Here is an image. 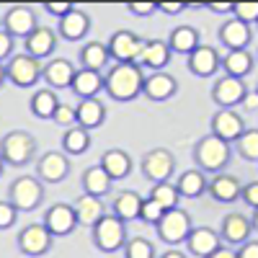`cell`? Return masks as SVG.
<instances>
[{
  "label": "cell",
  "instance_id": "obj_24",
  "mask_svg": "<svg viewBox=\"0 0 258 258\" xmlns=\"http://www.w3.org/2000/svg\"><path fill=\"white\" fill-rule=\"evenodd\" d=\"M73 209H75V220H78V225H83V227H96V225L106 217L103 202L96 199V197H88V194L78 197L75 204H73Z\"/></svg>",
  "mask_w": 258,
  "mask_h": 258
},
{
  "label": "cell",
  "instance_id": "obj_15",
  "mask_svg": "<svg viewBox=\"0 0 258 258\" xmlns=\"http://www.w3.org/2000/svg\"><path fill=\"white\" fill-rule=\"evenodd\" d=\"M248 96V88H245V83L240 78H220L217 83H214V88H212V98L217 101L220 109H235L238 103H243V98Z\"/></svg>",
  "mask_w": 258,
  "mask_h": 258
},
{
  "label": "cell",
  "instance_id": "obj_9",
  "mask_svg": "<svg viewBox=\"0 0 258 258\" xmlns=\"http://www.w3.org/2000/svg\"><path fill=\"white\" fill-rule=\"evenodd\" d=\"M191 230H194V227H191V217H188V212H183L181 207L165 212V217L158 222L160 240H165V243H170V245L186 243V238L191 235Z\"/></svg>",
  "mask_w": 258,
  "mask_h": 258
},
{
  "label": "cell",
  "instance_id": "obj_11",
  "mask_svg": "<svg viewBox=\"0 0 258 258\" xmlns=\"http://www.w3.org/2000/svg\"><path fill=\"white\" fill-rule=\"evenodd\" d=\"M52 235L44 225H29L18 232V250L24 255H31V258H39L52 250Z\"/></svg>",
  "mask_w": 258,
  "mask_h": 258
},
{
  "label": "cell",
  "instance_id": "obj_18",
  "mask_svg": "<svg viewBox=\"0 0 258 258\" xmlns=\"http://www.w3.org/2000/svg\"><path fill=\"white\" fill-rule=\"evenodd\" d=\"M220 54H217V49L214 47H197L191 54H188V59H186V68L194 73V75H199V78H209V75H214L220 70Z\"/></svg>",
  "mask_w": 258,
  "mask_h": 258
},
{
  "label": "cell",
  "instance_id": "obj_45",
  "mask_svg": "<svg viewBox=\"0 0 258 258\" xmlns=\"http://www.w3.org/2000/svg\"><path fill=\"white\" fill-rule=\"evenodd\" d=\"M126 11L137 18H147L158 11V3H140V0H132V3H126Z\"/></svg>",
  "mask_w": 258,
  "mask_h": 258
},
{
  "label": "cell",
  "instance_id": "obj_47",
  "mask_svg": "<svg viewBox=\"0 0 258 258\" xmlns=\"http://www.w3.org/2000/svg\"><path fill=\"white\" fill-rule=\"evenodd\" d=\"M240 199L255 212L258 209V181H253V183H248V186H243V194H240Z\"/></svg>",
  "mask_w": 258,
  "mask_h": 258
},
{
  "label": "cell",
  "instance_id": "obj_46",
  "mask_svg": "<svg viewBox=\"0 0 258 258\" xmlns=\"http://www.w3.org/2000/svg\"><path fill=\"white\" fill-rule=\"evenodd\" d=\"M13 36L8 34V31H3V29H0V62H8L11 57H13Z\"/></svg>",
  "mask_w": 258,
  "mask_h": 258
},
{
  "label": "cell",
  "instance_id": "obj_54",
  "mask_svg": "<svg viewBox=\"0 0 258 258\" xmlns=\"http://www.w3.org/2000/svg\"><path fill=\"white\" fill-rule=\"evenodd\" d=\"M160 258H186L183 253H178V250H168V253H163Z\"/></svg>",
  "mask_w": 258,
  "mask_h": 258
},
{
  "label": "cell",
  "instance_id": "obj_34",
  "mask_svg": "<svg viewBox=\"0 0 258 258\" xmlns=\"http://www.w3.org/2000/svg\"><path fill=\"white\" fill-rule=\"evenodd\" d=\"M142 197L137 191H121L116 202H114V214L121 222H135L140 220V212H142Z\"/></svg>",
  "mask_w": 258,
  "mask_h": 258
},
{
  "label": "cell",
  "instance_id": "obj_40",
  "mask_svg": "<svg viewBox=\"0 0 258 258\" xmlns=\"http://www.w3.org/2000/svg\"><path fill=\"white\" fill-rule=\"evenodd\" d=\"M124 255L126 258H155V248L145 238H132L124 245Z\"/></svg>",
  "mask_w": 258,
  "mask_h": 258
},
{
  "label": "cell",
  "instance_id": "obj_57",
  "mask_svg": "<svg viewBox=\"0 0 258 258\" xmlns=\"http://www.w3.org/2000/svg\"><path fill=\"white\" fill-rule=\"evenodd\" d=\"M3 168H6V160H3V158H0V176H3Z\"/></svg>",
  "mask_w": 258,
  "mask_h": 258
},
{
  "label": "cell",
  "instance_id": "obj_32",
  "mask_svg": "<svg viewBox=\"0 0 258 258\" xmlns=\"http://www.w3.org/2000/svg\"><path fill=\"white\" fill-rule=\"evenodd\" d=\"M109 57H111L109 47L103 41H88L80 49V64L85 70H93V73H103L106 64H109Z\"/></svg>",
  "mask_w": 258,
  "mask_h": 258
},
{
  "label": "cell",
  "instance_id": "obj_1",
  "mask_svg": "<svg viewBox=\"0 0 258 258\" xmlns=\"http://www.w3.org/2000/svg\"><path fill=\"white\" fill-rule=\"evenodd\" d=\"M145 85V73L137 64H114L109 75H103V91L114 101H135L142 93Z\"/></svg>",
  "mask_w": 258,
  "mask_h": 258
},
{
  "label": "cell",
  "instance_id": "obj_44",
  "mask_svg": "<svg viewBox=\"0 0 258 258\" xmlns=\"http://www.w3.org/2000/svg\"><path fill=\"white\" fill-rule=\"evenodd\" d=\"M16 217H18V209L11 202H0V230L13 227L16 225Z\"/></svg>",
  "mask_w": 258,
  "mask_h": 258
},
{
  "label": "cell",
  "instance_id": "obj_21",
  "mask_svg": "<svg viewBox=\"0 0 258 258\" xmlns=\"http://www.w3.org/2000/svg\"><path fill=\"white\" fill-rule=\"evenodd\" d=\"M59 36L64 41H80L85 34L91 31V16L80 11V8H73L64 18H59V26H57Z\"/></svg>",
  "mask_w": 258,
  "mask_h": 258
},
{
  "label": "cell",
  "instance_id": "obj_41",
  "mask_svg": "<svg viewBox=\"0 0 258 258\" xmlns=\"http://www.w3.org/2000/svg\"><path fill=\"white\" fill-rule=\"evenodd\" d=\"M232 18L243 21V24H258V3H248V0H240V3H232Z\"/></svg>",
  "mask_w": 258,
  "mask_h": 258
},
{
  "label": "cell",
  "instance_id": "obj_5",
  "mask_svg": "<svg viewBox=\"0 0 258 258\" xmlns=\"http://www.w3.org/2000/svg\"><path fill=\"white\" fill-rule=\"evenodd\" d=\"M41 199H44V183L34 176H18L8 194V202L18 212H34L41 204Z\"/></svg>",
  "mask_w": 258,
  "mask_h": 258
},
{
  "label": "cell",
  "instance_id": "obj_8",
  "mask_svg": "<svg viewBox=\"0 0 258 258\" xmlns=\"http://www.w3.org/2000/svg\"><path fill=\"white\" fill-rule=\"evenodd\" d=\"M173 170H176V158H173V153H170V150H165V147L150 150V153L142 158V173H145L147 181H153V186L170 181Z\"/></svg>",
  "mask_w": 258,
  "mask_h": 258
},
{
  "label": "cell",
  "instance_id": "obj_49",
  "mask_svg": "<svg viewBox=\"0 0 258 258\" xmlns=\"http://www.w3.org/2000/svg\"><path fill=\"white\" fill-rule=\"evenodd\" d=\"M188 6L186 3H158V11L160 13H168V16H176V13H183Z\"/></svg>",
  "mask_w": 258,
  "mask_h": 258
},
{
  "label": "cell",
  "instance_id": "obj_43",
  "mask_svg": "<svg viewBox=\"0 0 258 258\" xmlns=\"http://www.w3.org/2000/svg\"><path fill=\"white\" fill-rule=\"evenodd\" d=\"M52 121H57V124H59V126H64V129L75 126V124H78V114H75V106L59 103V106H57V111H54V116H52Z\"/></svg>",
  "mask_w": 258,
  "mask_h": 258
},
{
  "label": "cell",
  "instance_id": "obj_3",
  "mask_svg": "<svg viewBox=\"0 0 258 258\" xmlns=\"http://www.w3.org/2000/svg\"><path fill=\"white\" fill-rule=\"evenodd\" d=\"M36 153V140L24 132V129H13L8 132L3 140H0V158H3L8 165H26Z\"/></svg>",
  "mask_w": 258,
  "mask_h": 258
},
{
  "label": "cell",
  "instance_id": "obj_17",
  "mask_svg": "<svg viewBox=\"0 0 258 258\" xmlns=\"http://www.w3.org/2000/svg\"><path fill=\"white\" fill-rule=\"evenodd\" d=\"M178 91V83L170 73H150L145 75V85H142V96H147L150 101H168L173 98Z\"/></svg>",
  "mask_w": 258,
  "mask_h": 258
},
{
  "label": "cell",
  "instance_id": "obj_51",
  "mask_svg": "<svg viewBox=\"0 0 258 258\" xmlns=\"http://www.w3.org/2000/svg\"><path fill=\"white\" fill-rule=\"evenodd\" d=\"M243 106H245L248 111H255V109H258V91H255V93H248V96L243 98Z\"/></svg>",
  "mask_w": 258,
  "mask_h": 258
},
{
  "label": "cell",
  "instance_id": "obj_2",
  "mask_svg": "<svg viewBox=\"0 0 258 258\" xmlns=\"http://www.w3.org/2000/svg\"><path fill=\"white\" fill-rule=\"evenodd\" d=\"M194 158H197L202 173H214V176H217L230 163V142L209 135V137L199 140L197 150H194Z\"/></svg>",
  "mask_w": 258,
  "mask_h": 258
},
{
  "label": "cell",
  "instance_id": "obj_10",
  "mask_svg": "<svg viewBox=\"0 0 258 258\" xmlns=\"http://www.w3.org/2000/svg\"><path fill=\"white\" fill-rule=\"evenodd\" d=\"M36 29H39L36 16H34V11H31L29 6H13V8H8L6 16H3V31H8L13 39L18 36V39L26 41Z\"/></svg>",
  "mask_w": 258,
  "mask_h": 258
},
{
  "label": "cell",
  "instance_id": "obj_39",
  "mask_svg": "<svg viewBox=\"0 0 258 258\" xmlns=\"http://www.w3.org/2000/svg\"><path fill=\"white\" fill-rule=\"evenodd\" d=\"M235 145H238L240 158H245L250 163H258V129H245Z\"/></svg>",
  "mask_w": 258,
  "mask_h": 258
},
{
  "label": "cell",
  "instance_id": "obj_22",
  "mask_svg": "<svg viewBox=\"0 0 258 258\" xmlns=\"http://www.w3.org/2000/svg\"><path fill=\"white\" fill-rule=\"evenodd\" d=\"M207 191L212 194V199H214V202H220V204H232V202H238V199H240L243 186H240L238 178L230 176V173H217V176L209 181Z\"/></svg>",
  "mask_w": 258,
  "mask_h": 258
},
{
  "label": "cell",
  "instance_id": "obj_30",
  "mask_svg": "<svg viewBox=\"0 0 258 258\" xmlns=\"http://www.w3.org/2000/svg\"><path fill=\"white\" fill-rule=\"evenodd\" d=\"M101 168L109 173L111 181H119V178H126L132 173V158L124 150H106L101 155Z\"/></svg>",
  "mask_w": 258,
  "mask_h": 258
},
{
  "label": "cell",
  "instance_id": "obj_36",
  "mask_svg": "<svg viewBox=\"0 0 258 258\" xmlns=\"http://www.w3.org/2000/svg\"><path fill=\"white\" fill-rule=\"evenodd\" d=\"M253 54L248 52V49H238V52H227L225 54V59H222V68H225V73L230 75V78H245L250 70H253Z\"/></svg>",
  "mask_w": 258,
  "mask_h": 258
},
{
  "label": "cell",
  "instance_id": "obj_55",
  "mask_svg": "<svg viewBox=\"0 0 258 258\" xmlns=\"http://www.w3.org/2000/svg\"><path fill=\"white\" fill-rule=\"evenodd\" d=\"M8 78H6V64L3 62H0V88H3V83H6Z\"/></svg>",
  "mask_w": 258,
  "mask_h": 258
},
{
  "label": "cell",
  "instance_id": "obj_33",
  "mask_svg": "<svg viewBox=\"0 0 258 258\" xmlns=\"http://www.w3.org/2000/svg\"><path fill=\"white\" fill-rule=\"evenodd\" d=\"M91 132L88 129H83V126H70V129H64V135H62V153L64 155H83V153H88L91 150Z\"/></svg>",
  "mask_w": 258,
  "mask_h": 258
},
{
  "label": "cell",
  "instance_id": "obj_52",
  "mask_svg": "<svg viewBox=\"0 0 258 258\" xmlns=\"http://www.w3.org/2000/svg\"><path fill=\"white\" fill-rule=\"evenodd\" d=\"M212 13H232V3H209Z\"/></svg>",
  "mask_w": 258,
  "mask_h": 258
},
{
  "label": "cell",
  "instance_id": "obj_7",
  "mask_svg": "<svg viewBox=\"0 0 258 258\" xmlns=\"http://www.w3.org/2000/svg\"><path fill=\"white\" fill-rule=\"evenodd\" d=\"M41 73H44V68H41V62L34 59L31 54H16L6 62V78L18 85V88H31V85H36L41 80Z\"/></svg>",
  "mask_w": 258,
  "mask_h": 258
},
{
  "label": "cell",
  "instance_id": "obj_16",
  "mask_svg": "<svg viewBox=\"0 0 258 258\" xmlns=\"http://www.w3.org/2000/svg\"><path fill=\"white\" fill-rule=\"evenodd\" d=\"M170 54H173V52H170L165 39H147L137 68L150 70V73H163L168 68V62H170Z\"/></svg>",
  "mask_w": 258,
  "mask_h": 258
},
{
  "label": "cell",
  "instance_id": "obj_26",
  "mask_svg": "<svg viewBox=\"0 0 258 258\" xmlns=\"http://www.w3.org/2000/svg\"><path fill=\"white\" fill-rule=\"evenodd\" d=\"M80 183H83V194H88V197H96V199H103L106 194L111 191V178L109 173L98 165H91V168H85L83 170V176H80Z\"/></svg>",
  "mask_w": 258,
  "mask_h": 258
},
{
  "label": "cell",
  "instance_id": "obj_50",
  "mask_svg": "<svg viewBox=\"0 0 258 258\" xmlns=\"http://www.w3.org/2000/svg\"><path fill=\"white\" fill-rule=\"evenodd\" d=\"M238 258H258V243H255V240L243 243L240 250H238Z\"/></svg>",
  "mask_w": 258,
  "mask_h": 258
},
{
  "label": "cell",
  "instance_id": "obj_42",
  "mask_svg": "<svg viewBox=\"0 0 258 258\" xmlns=\"http://www.w3.org/2000/svg\"><path fill=\"white\" fill-rule=\"evenodd\" d=\"M163 217H165V209H163L160 204H155L153 199L147 197V199L142 202V212H140V220H142V222H147V225H155V227H158V222H160Z\"/></svg>",
  "mask_w": 258,
  "mask_h": 258
},
{
  "label": "cell",
  "instance_id": "obj_14",
  "mask_svg": "<svg viewBox=\"0 0 258 258\" xmlns=\"http://www.w3.org/2000/svg\"><path fill=\"white\" fill-rule=\"evenodd\" d=\"M245 132V124H243V116L235 111V109H220L217 114L212 116V135L220 137L225 142H238L240 135Z\"/></svg>",
  "mask_w": 258,
  "mask_h": 258
},
{
  "label": "cell",
  "instance_id": "obj_23",
  "mask_svg": "<svg viewBox=\"0 0 258 258\" xmlns=\"http://www.w3.org/2000/svg\"><path fill=\"white\" fill-rule=\"evenodd\" d=\"M75 73H78V70H75V64H73L70 59L57 57V59H49V62L44 64V73H41V78H44V80L49 83V88L54 91V88H70Z\"/></svg>",
  "mask_w": 258,
  "mask_h": 258
},
{
  "label": "cell",
  "instance_id": "obj_53",
  "mask_svg": "<svg viewBox=\"0 0 258 258\" xmlns=\"http://www.w3.org/2000/svg\"><path fill=\"white\" fill-rule=\"evenodd\" d=\"M209 258H238V253H235V250H230V248H220L217 253H212Z\"/></svg>",
  "mask_w": 258,
  "mask_h": 258
},
{
  "label": "cell",
  "instance_id": "obj_20",
  "mask_svg": "<svg viewBox=\"0 0 258 258\" xmlns=\"http://www.w3.org/2000/svg\"><path fill=\"white\" fill-rule=\"evenodd\" d=\"M186 245H188L191 255H197V258H209L212 253H217L222 248L220 235L209 227H194L191 235L186 238Z\"/></svg>",
  "mask_w": 258,
  "mask_h": 258
},
{
  "label": "cell",
  "instance_id": "obj_13",
  "mask_svg": "<svg viewBox=\"0 0 258 258\" xmlns=\"http://www.w3.org/2000/svg\"><path fill=\"white\" fill-rule=\"evenodd\" d=\"M41 225L49 230L52 238H64V235H73V230L78 227L73 204H52V207L44 212V222H41Z\"/></svg>",
  "mask_w": 258,
  "mask_h": 258
},
{
  "label": "cell",
  "instance_id": "obj_56",
  "mask_svg": "<svg viewBox=\"0 0 258 258\" xmlns=\"http://www.w3.org/2000/svg\"><path fill=\"white\" fill-rule=\"evenodd\" d=\"M250 222H253V227H255V230H258V209H255V212H253V220H250Z\"/></svg>",
  "mask_w": 258,
  "mask_h": 258
},
{
  "label": "cell",
  "instance_id": "obj_58",
  "mask_svg": "<svg viewBox=\"0 0 258 258\" xmlns=\"http://www.w3.org/2000/svg\"><path fill=\"white\" fill-rule=\"evenodd\" d=\"M0 29H3V21H0Z\"/></svg>",
  "mask_w": 258,
  "mask_h": 258
},
{
  "label": "cell",
  "instance_id": "obj_6",
  "mask_svg": "<svg viewBox=\"0 0 258 258\" xmlns=\"http://www.w3.org/2000/svg\"><path fill=\"white\" fill-rule=\"evenodd\" d=\"M93 243L103 253H116L126 245V225L116 214H106V217L93 227Z\"/></svg>",
  "mask_w": 258,
  "mask_h": 258
},
{
  "label": "cell",
  "instance_id": "obj_29",
  "mask_svg": "<svg viewBox=\"0 0 258 258\" xmlns=\"http://www.w3.org/2000/svg\"><path fill=\"white\" fill-rule=\"evenodd\" d=\"M75 114H78V126L83 129H98L106 119V106L98 98H85L75 106Z\"/></svg>",
  "mask_w": 258,
  "mask_h": 258
},
{
  "label": "cell",
  "instance_id": "obj_28",
  "mask_svg": "<svg viewBox=\"0 0 258 258\" xmlns=\"http://www.w3.org/2000/svg\"><path fill=\"white\" fill-rule=\"evenodd\" d=\"M70 91L78 96V98H96L101 91H103V73H93V70H85L80 68L73 78V85Z\"/></svg>",
  "mask_w": 258,
  "mask_h": 258
},
{
  "label": "cell",
  "instance_id": "obj_19",
  "mask_svg": "<svg viewBox=\"0 0 258 258\" xmlns=\"http://www.w3.org/2000/svg\"><path fill=\"white\" fill-rule=\"evenodd\" d=\"M250 36H253L250 26H248V24H243V21H238V18H230V21H225L222 29H220V41L227 47V52L248 49V44H250Z\"/></svg>",
  "mask_w": 258,
  "mask_h": 258
},
{
  "label": "cell",
  "instance_id": "obj_59",
  "mask_svg": "<svg viewBox=\"0 0 258 258\" xmlns=\"http://www.w3.org/2000/svg\"><path fill=\"white\" fill-rule=\"evenodd\" d=\"M255 29H258V24H255Z\"/></svg>",
  "mask_w": 258,
  "mask_h": 258
},
{
  "label": "cell",
  "instance_id": "obj_48",
  "mask_svg": "<svg viewBox=\"0 0 258 258\" xmlns=\"http://www.w3.org/2000/svg\"><path fill=\"white\" fill-rule=\"evenodd\" d=\"M73 8H75V6H70V3H57V0H49V3H44V11H47L49 16H54V18H64Z\"/></svg>",
  "mask_w": 258,
  "mask_h": 258
},
{
  "label": "cell",
  "instance_id": "obj_31",
  "mask_svg": "<svg viewBox=\"0 0 258 258\" xmlns=\"http://www.w3.org/2000/svg\"><path fill=\"white\" fill-rule=\"evenodd\" d=\"M165 41H168L170 52H176V54H191L197 47H202L199 31L194 29V26H176Z\"/></svg>",
  "mask_w": 258,
  "mask_h": 258
},
{
  "label": "cell",
  "instance_id": "obj_25",
  "mask_svg": "<svg viewBox=\"0 0 258 258\" xmlns=\"http://www.w3.org/2000/svg\"><path fill=\"white\" fill-rule=\"evenodd\" d=\"M250 232H253V222L248 217H243V214H227L222 220L220 238L230 245H243V243H248Z\"/></svg>",
  "mask_w": 258,
  "mask_h": 258
},
{
  "label": "cell",
  "instance_id": "obj_35",
  "mask_svg": "<svg viewBox=\"0 0 258 258\" xmlns=\"http://www.w3.org/2000/svg\"><path fill=\"white\" fill-rule=\"evenodd\" d=\"M209 181L204 178L202 170H183L176 181V188H178V197H186V199H197L207 191Z\"/></svg>",
  "mask_w": 258,
  "mask_h": 258
},
{
  "label": "cell",
  "instance_id": "obj_27",
  "mask_svg": "<svg viewBox=\"0 0 258 258\" xmlns=\"http://www.w3.org/2000/svg\"><path fill=\"white\" fill-rule=\"evenodd\" d=\"M24 47H26V54H31L34 59H44L49 57L54 49H57V34L47 26H39L26 41H24Z\"/></svg>",
  "mask_w": 258,
  "mask_h": 258
},
{
  "label": "cell",
  "instance_id": "obj_12",
  "mask_svg": "<svg viewBox=\"0 0 258 258\" xmlns=\"http://www.w3.org/2000/svg\"><path fill=\"white\" fill-rule=\"evenodd\" d=\"M70 173V160L59 150H52V153H44L36 163V178L41 183H59L64 181Z\"/></svg>",
  "mask_w": 258,
  "mask_h": 258
},
{
  "label": "cell",
  "instance_id": "obj_4",
  "mask_svg": "<svg viewBox=\"0 0 258 258\" xmlns=\"http://www.w3.org/2000/svg\"><path fill=\"white\" fill-rule=\"evenodd\" d=\"M145 44H147V39L137 36L135 31L119 29L109 39V44H106V47H109V54L116 59V64H140Z\"/></svg>",
  "mask_w": 258,
  "mask_h": 258
},
{
  "label": "cell",
  "instance_id": "obj_38",
  "mask_svg": "<svg viewBox=\"0 0 258 258\" xmlns=\"http://www.w3.org/2000/svg\"><path fill=\"white\" fill-rule=\"evenodd\" d=\"M150 199H153L155 204H160L165 212H170V209H176L178 207V188H176V183H170V181H165V183H155L153 188H150Z\"/></svg>",
  "mask_w": 258,
  "mask_h": 258
},
{
  "label": "cell",
  "instance_id": "obj_37",
  "mask_svg": "<svg viewBox=\"0 0 258 258\" xmlns=\"http://www.w3.org/2000/svg\"><path fill=\"white\" fill-rule=\"evenodd\" d=\"M57 106H59V98H57V93L52 88H39L31 96V114L39 116V119H52Z\"/></svg>",
  "mask_w": 258,
  "mask_h": 258
}]
</instances>
